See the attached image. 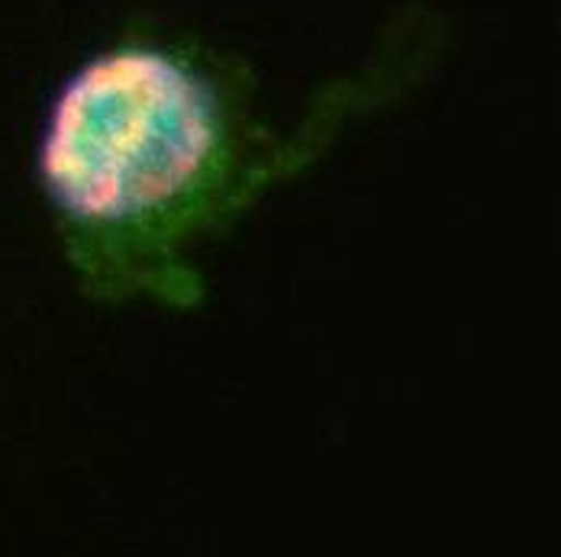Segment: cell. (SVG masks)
<instances>
[{"mask_svg":"<svg viewBox=\"0 0 561 557\" xmlns=\"http://www.w3.org/2000/svg\"><path fill=\"white\" fill-rule=\"evenodd\" d=\"M342 107L272 132L242 81L187 46L123 36L94 49L58 81L33 152L71 280L98 303L197 306L204 242L317 162Z\"/></svg>","mask_w":561,"mask_h":557,"instance_id":"1","label":"cell"}]
</instances>
